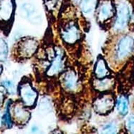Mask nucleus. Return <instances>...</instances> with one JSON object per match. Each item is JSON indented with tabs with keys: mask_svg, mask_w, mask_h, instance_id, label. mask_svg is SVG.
<instances>
[{
	"mask_svg": "<svg viewBox=\"0 0 134 134\" xmlns=\"http://www.w3.org/2000/svg\"><path fill=\"white\" fill-rule=\"evenodd\" d=\"M130 9L129 4L125 1H121L117 6V17L114 24V29L117 31L123 30L127 25L130 19Z\"/></svg>",
	"mask_w": 134,
	"mask_h": 134,
	"instance_id": "f257e3e1",
	"label": "nucleus"
},
{
	"mask_svg": "<svg viewBox=\"0 0 134 134\" xmlns=\"http://www.w3.org/2000/svg\"><path fill=\"white\" fill-rule=\"evenodd\" d=\"M114 105V98L109 94H106L98 97L93 104L94 110L100 114H105L110 112Z\"/></svg>",
	"mask_w": 134,
	"mask_h": 134,
	"instance_id": "f03ea898",
	"label": "nucleus"
},
{
	"mask_svg": "<svg viewBox=\"0 0 134 134\" xmlns=\"http://www.w3.org/2000/svg\"><path fill=\"white\" fill-rule=\"evenodd\" d=\"M134 47V40L129 36L122 37L119 41L117 48L116 55L119 59H122L130 54Z\"/></svg>",
	"mask_w": 134,
	"mask_h": 134,
	"instance_id": "7ed1b4c3",
	"label": "nucleus"
},
{
	"mask_svg": "<svg viewBox=\"0 0 134 134\" xmlns=\"http://www.w3.org/2000/svg\"><path fill=\"white\" fill-rule=\"evenodd\" d=\"M114 14L113 3L110 0H103L97 8V17L100 23L106 21L111 18Z\"/></svg>",
	"mask_w": 134,
	"mask_h": 134,
	"instance_id": "20e7f679",
	"label": "nucleus"
},
{
	"mask_svg": "<svg viewBox=\"0 0 134 134\" xmlns=\"http://www.w3.org/2000/svg\"><path fill=\"white\" fill-rule=\"evenodd\" d=\"M20 95L25 105L27 106H32L34 105L37 97V92L31 87L29 83L21 84L19 88Z\"/></svg>",
	"mask_w": 134,
	"mask_h": 134,
	"instance_id": "39448f33",
	"label": "nucleus"
},
{
	"mask_svg": "<svg viewBox=\"0 0 134 134\" xmlns=\"http://www.w3.org/2000/svg\"><path fill=\"white\" fill-rule=\"evenodd\" d=\"M14 9V0H0V20L9 21L12 18Z\"/></svg>",
	"mask_w": 134,
	"mask_h": 134,
	"instance_id": "423d86ee",
	"label": "nucleus"
},
{
	"mask_svg": "<svg viewBox=\"0 0 134 134\" xmlns=\"http://www.w3.org/2000/svg\"><path fill=\"white\" fill-rule=\"evenodd\" d=\"M62 36L65 42L68 43H73L80 37V31L74 23L69 24L62 30Z\"/></svg>",
	"mask_w": 134,
	"mask_h": 134,
	"instance_id": "0eeeda50",
	"label": "nucleus"
},
{
	"mask_svg": "<svg viewBox=\"0 0 134 134\" xmlns=\"http://www.w3.org/2000/svg\"><path fill=\"white\" fill-rule=\"evenodd\" d=\"M63 66L62 55L60 51H58L55 57L52 62L50 68L48 70L47 74L49 76H52L57 74L61 71Z\"/></svg>",
	"mask_w": 134,
	"mask_h": 134,
	"instance_id": "6e6552de",
	"label": "nucleus"
},
{
	"mask_svg": "<svg viewBox=\"0 0 134 134\" xmlns=\"http://www.w3.org/2000/svg\"><path fill=\"white\" fill-rule=\"evenodd\" d=\"M37 48V42L33 39L26 40L21 44V53L25 57H29Z\"/></svg>",
	"mask_w": 134,
	"mask_h": 134,
	"instance_id": "1a4fd4ad",
	"label": "nucleus"
},
{
	"mask_svg": "<svg viewBox=\"0 0 134 134\" xmlns=\"http://www.w3.org/2000/svg\"><path fill=\"white\" fill-rule=\"evenodd\" d=\"M108 70L103 59L99 58L95 67V74L99 79L105 77L108 74Z\"/></svg>",
	"mask_w": 134,
	"mask_h": 134,
	"instance_id": "9d476101",
	"label": "nucleus"
},
{
	"mask_svg": "<svg viewBox=\"0 0 134 134\" xmlns=\"http://www.w3.org/2000/svg\"><path fill=\"white\" fill-rule=\"evenodd\" d=\"M63 83L64 86L68 90H73L76 87L77 80L74 73L72 72L66 73L63 79Z\"/></svg>",
	"mask_w": 134,
	"mask_h": 134,
	"instance_id": "9b49d317",
	"label": "nucleus"
},
{
	"mask_svg": "<svg viewBox=\"0 0 134 134\" xmlns=\"http://www.w3.org/2000/svg\"><path fill=\"white\" fill-rule=\"evenodd\" d=\"M97 0H81V8L82 12L86 15L91 14L96 6Z\"/></svg>",
	"mask_w": 134,
	"mask_h": 134,
	"instance_id": "f8f14e48",
	"label": "nucleus"
},
{
	"mask_svg": "<svg viewBox=\"0 0 134 134\" xmlns=\"http://www.w3.org/2000/svg\"><path fill=\"white\" fill-rule=\"evenodd\" d=\"M117 109L120 115L125 116L128 112V102L127 98L124 96L120 97L117 101Z\"/></svg>",
	"mask_w": 134,
	"mask_h": 134,
	"instance_id": "ddd939ff",
	"label": "nucleus"
},
{
	"mask_svg": "<svg viewBox=\"0 0 134 134\" xmlns=\"http://www.w3.org/2000/svg\"><path fill=\"white\" fill-rule=\"evenodd\" d=\"M113 84L112 79L109 78L100 79L94 83L96 89L99 91H105L109 88Z\"/></svg>",
	"mask_w": 134,
	"mask_h": 134,
	"instance_id": "4468645a",
	"label": "nucleus"
},
{
	"mask_svg": "<svg viewBox=\"0 0 134 134\" xmlns=\"http://www.w3.org/2000/svg\"><path fill=\"white\" fill-rule=\"evenodd\" d=\"M15 115L17 119H19L21 122H26L29 117V115L28 112L24 110L20 107H17L15 109Z\"/></svg>",
	"mask_w": 134,
	"mask_h": 134,
	"instance_id": "2eb2a0df",
	"label": "nucleus"
},
{
	"mask_svg": "<svg viewBox=\"0 0 134 134\" xmlns=\"http://www.w3.org/2000/svg\"><path fill=\"white\" fill-rule=\"evenodd\" d=\"M7 46L5 41L0 38V61L6 60L7 55Z\"/></svg>",
	"mask_w": 134,
	"mask_h": 134,
	"instance_id": "dca6fc26",
	"label": "nucleus"
},
{
	"mask_svg": "<svg viewBox=\"0 0 134 134\" xmlns=\"http://www.w3.org/2000/svg\"><path fill=\"white\" fill-rule=\"evenodd\" d=\"M117 131L116 126L113 124L105 125L102 128L101 132L103 133H115Z\"/></svg>",
	"mask_w": 134,
	"mask_h": 134,
	"instance_id": "f3484780",
	"label": "nucleus"
},
{
	"mask_svg": "<svg viewBox=\"0 0 134 134\" xmlns=\"http://www.w3.org/2000/svg\"><path fill=\"white\" fill-rule=\"evenodd\" d=\"M3 84L6 87V88L8 92L9 93L13 94L15 93V86L12 82H10V81H5L3 82Z\"/></svg>",
	"mask_w": 134,
	"mask_h": 134,
	"instance_id": "a211bd4d",
	"label": "nucleus"
},
{
	"mask_svg": "<svg viewBox=\"0 0 134 134\" xmlns=\"http://www.w3.org/2000/svg\"><path fill=\"white\" fill-rule=\"evenodd\" d=\"M127 127L128 130L130 133H134V117H131L128 119Z\"/></svg>",
	"mask_w": 134,
	"mask_h": 134,
	"instance_id": "6ab92c4d",
	"label": "nucleus"
},
{
	"mask_svg": "<svg viewBox=\"0 0 134 134\" xmlns=\"http://www.w3.org/2000/svg\"><path fill=\"white\" fill-rule=\"evenodd\" d=\"M4 121L5 122V124L8 126L10 127L11 126V120H10V116H9V114L8 111H6V112L5 113V115H4Z\"/></svg>",
	"mask_w": 134,
	"mask_h": 134,
	"instance_id": "aec40b11",
	"label": "nucleus"
},
{
	"mask_svg": "<svg viewBox=\"0 0 134 134\" xmlns=\"http://www.w3.org/2000/svg\"><path fill=\"white\" fill-rule=\"evenodd\" d=\"M60 0H45L46 5L47 4L48 7H52L58 4Z\"/></svg>",
	"mask_w": 134,
	"mask_h": 134,
	"instance_id": "412c9836",
	"label": "nucleus"
},
{
	"mask_svg": "<svg viewBox=\"0 0 134 134\" xmlns=\"http://www.w3.org/2000/svg\"><path fill=\"white\" fill-rule=\"evenodd\" d=\"M4 96V94L3 92L2 91L0 90V106L2 105V104L3 102Z\"/></svg>",
	"mask_w": 134,
	"mask_h": 134,
	"instance_id": "4be33fe9",
	"label": "nucleus"
},
{
	"mask_svg": "<svg viewBox=\"0 0 134 134\" xmlns=\"http://www.w3.org/2000/svg\"><path fill=\"white\" fill-rule=\"evenodd\" d=\"M80 1H81V0H72V1L73 3H75V4L78 3Z\"/></svg>",
	"mask_w": 134,
	"mask_h": 134,
	"instance_id": "5701e85b",
	"label": "nucleus"
},
{
	"mask_svg": "<svg viewBox=\"0 0 134 134\" xmlns=\"http://www.w3.org/2000/svg\"><path fill=\"white\" fill-rule=\"evenodd\" d=\"M2 125V120H1V116H0V127Z\"/></svg>",
	"mask_w": 134,
	"mask_h": 134,
	"instance_id": "b1692460",
	"label": "nucleus"
},
{
	"mask_svg": "<svg viewBox=\"0 0 134 134\" xmlns=\"http://www.w3.org/2000/svg\"><path fill=\"white\" fill-rule=\"evenodd\" d=\"M2 69L1 68H0V74L2 73Z\"/></svg>",
	"mask_w": 134,
	"mask_h": 134,
	"instance_id": "393cba45",
	"label": "nucleus"
}]
</instances>
